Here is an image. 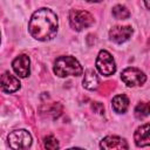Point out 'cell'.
<instances>
[{
	"instance_id": "cell-4",
	"label": "cell",
	"mask_w": 150,
	"mask_h": 150,
	"mask_svg": "<svg viewBox=\"0 0 150 150\" xmlns=\"http://www.w3.org/2000/svg\"><path fill=\"white\" fill-rule=\"evenodd\" d=\"M8 144L12 149H27L32 144V136L25 129L12 131L7 137Z\"/></svg>"
},
{
	"instance_id": "cell-5",
	"label": "cell",
	"mask_w": 150,
	"mask_h": 150,
	"mask_svg": "<svg viewBox=\"0 0 150 150\" xmlns=\"http://www.w3.org/2000/svg\"><path fill=\"white\" fill-rule=\"evenodd\" d=\"M96 68L104 76H110L116 71L115 61L109 52L104 49L98 52V55L96 59Z\"/></svg>"
},
{
	"instance_id": "cell-9",
	"label": "cell",
	"mask_w": 150,
	"mask_h": 150,
	"mask_svg": "<svg viewBox=\"0 0 150 150\" xmlns=\"http://www.w3.org/2000/svg\"><path fill=\"white\" fill-rule=\"evenodd\" d=\"M0 89L5 93H14L20 89V81L14 75L6 71L0 76Z\"/></svg>"
},
{
	"instance_id": "cell-16",
	"label": "cell",
	"mask_w": 150,
	"mask_h": 150,
	"mask_svg": "<svg viewBox=\"0 0 150 150\" xmlns=\"http://www.w3.org/2000/svg\"><path fill=\"white\" fill-rule=\"evenodd\" d=\"M43 145H45L46 149H49V150H55V149H59V148H60L57 139H56L53 135L46 136V137L43 138Z\"/></svg>"
},
{
	"instance_id": "cell-7",
	"label": "cell",
	"mask_w": 150,
	"mask_h": 150,
	"mask_svg": "<svg viewBox=\"0 0 150 150\" xmlns=\"http://www.w3.org/2000/svg\"><path fill=\"white\" fill-rule=\"evenodd\" d=\"M132 35V28L130 26H115L109 30V38L116 43H123Z\"/></svg>"
},
{
	"instance_id": "cell-10",
	"label": "cell",
	"mask_w": 150,
	"mask_h": 150,
	"mask_svg": "<svg viewBox=\"0 0 150 150\" xmlns=\"http://www.w3.org/2000/svg\"><path fill=\"white\" fill-rule=\"evenodd\" d=\"M100 146H101V149H105V150H111V149L122 150V149H128L129 148L127 141L122 137H118V136H107V137H104L101 141Z\"/></svg>"
},
{
	"instance_id": "cell-6",
	"label": "cell",
	"mask_w": 150,
	"mask_h": 150,
	"mask_svg": "<svg viewBox=\"0 0 150 150\" xmlns=\"http://www.w3.org/2000/svg\"><path fill=\"white\" fill-rule=\"evenodd\" d=\"M122 81L128 86V87H135V86H142L146 81L145 74L139 70L138 68L135 67H129L125 68L122 74H121Z\"/></svg>"
},
{
	"instance_id": "cell-12",
	"label": "cell",
	"mask_w": 150,
	"mask_h": 150,
	"mask_svg": "<svg viewBox=\"0 0 150 150\" xmlns=\"http://www.w3.org/2000/svg\"><path fill=\"white\" fill-rule=\"evenodd\" d=\"M83 87L88 90H95L98 87V76L94 69H87L82 80Z\"/></svg>"
},
{
	"instance_id": "cell-18",
	"label": "cell",
	"mask_w": 150,
	"mask_h": 150,
	"mask_svg": "<svg viewBox=\"0 0 150 150\" xmlns=\"http://www.w3.org/2000/svg\"><path fill=\"white\" fill-rule=\"evenodd\" d=\"M88 2H101V1H103V0H87Z\"/></svg>"
},
{
	"instance_id": "cell-19",
	"label": "cell",
	"mask_w": 150,
	"mask_h": 150,
	"mask_svg": "<svg viewBox=\"0 0 150 150\" xmlns=\"http://www.w3.org/2000/svg\"><path fill=\"white\" fill-rule=\"evenodd\" d=\"M144 2H145V7L149 9V7H150V6H149V0H144Z\"/></svg>"
},
{
	"instance_id": "cell-14",
	"label": "cell",
	"mask_w": 150,
	"mask_h": 150,
	"mask_svg": "<svg viewBox=\"0 0 150 150\" xmlns=\"http://www.w3.org/2000/svg\"><path fill=\"white\" fill-rule=\"evenodd\" d=\"M112 15L115 19H118V20H125L130 16V12L129 9L123 6V5H116L112 7Z\"/></svg>"
},
{
	"instance_id": "cell-3",
	"label": "cell",
	"mask_w": 150,
	"mask_h": 150,
	"mask_svg": "<svg viewBox=\"0 0 150 150\" xmlns=\"http://www.w3.org/2000/svg\"><path fill=\"white\" fill-rule=\"evenodd\" d=\"M69 23L73 29L80 32L94 23V16L87 11L71 9L69 13Z\"/></svg>"
},
{
	"instance_id": "cell-1",
	"label": "cell",
	"mask_w": 150,
	"mask_h": 150,
	"mask_svg": "<svg viewBox=\"0 0 150 150\" xmlns=\"http://www.w3.org/2000/svg\"><path fill=\"white\" fill-rule=\"evenodd\" d=\"M57 15L49 8H40L34 12L28 23L30 35L39 41L54 39L57 33Z\"/></svg>"
},
{
	"instance_id": "cell-13",
	"label": "cell",
	"mask_w": 150,
	"mask_h": 150,
	"mask_svg": "<svg viewBox=\"0 0 150 150\" xmlns=\"http://www.w3.org/2000/svg\"><path fill=\"white\" fill-rule=\"evenodd\" d=\"M112 109L118 114H124L129 108V98L125 95H116L112 101Z\"/></svg>"
},
{
	"instance_id": "cell-15",
	"label": "cell",
	"mask_w": 150,
	"mask_h": 150,
	"mask_svg": "<svg viewBox=\"0 0 150 150\" xmlns=\"http://www.w3.org/2000/svg\"><path fill=\"white\" fill-rule=\"evenodd\" d=\"M149 111H150L149 103L142 102V103H138L136 105V108H135V116H136V118L142 120V118H145L149 115Z\"/></svg>"
},
{
	"instance_id": "cell-17",
	"label": "cell",
	"mask_w": 150,
	"mask_h": 150,
	"mask_svg": "<svg viewBox=\"0 0 150 150\" xmlns=\"http://www.w3.org/2000/svg\"><path fill=\"white\" fill-rule=\"evenodd\" d=\"M93 109H94L96 112H98V114H102V112L104 111V108H103V105H102L100 102H95V103L93 104Z\"/></svg>"
},
{
	"instance_id": "cell-2",
	"label": "cell",
	"mask_w": 150,
	"mask_h": 150,
	"mask_svg": "<svg viewBox=\"0 0 150 150\" xmlns=\"http://www.w3.org/2000/svg\"><path fill=\"white\" fill-rule=\"evenodd\" d=\"M54 73L59 77L80 76L83 73V68L75 57H73L70 55H64V56H60L55 60Z\"/></svg>"
},
{
	"instance_id": "cell-8",
	"label": "cell",
	"mask_w": 150,
	"mask_h": 150,
	"mask_svg": "<svg viewBox=\"0 0 150 150\" xmlns=\"http://www.w3.org/2000/svg\"><path fill=\"white\" fill-rule=\"evenodd\" d=\"M12 67L16 75H19L20 77H27L30 73V60L25 54L19 55L13 60Z\"/></svg>"
},
{
	"instance_id": "cell-11",
	"label": "cell",
	"mask_w": 150,
	"mask_h": 150,
	"mask_svg": "<svg viewBox=\"0 0 150 150\" xmlns=\"http://www.w3.org/2000/svg\"><path fill=\"white\" fill-rule=\"evenodd\" d=\"M135 143L137 146H148L150 144V125L149 123H145L141 127H138L134 135Z\"/></svg>"
}]
</instances>
